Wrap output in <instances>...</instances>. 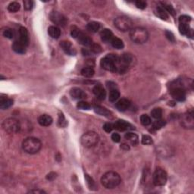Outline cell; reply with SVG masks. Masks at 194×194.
I'll use <instances>...</instances> for the list:
<instances>
[{
	"mask_svg": "<svg viewBox=\"0 0 194 194\" xmlns=\"http://www.w3.org/2000/svg\"><path fill=\"white\" fill-rule=\"evenodd\" d=\"M85 177H86V181H87V185L89 187V189L93 190H96V184H95V182L93 181V180L90 177H89V175H85Z\"/></svg>",
	"mask_w": 194,
	"mask_h": 194,
	"instance_id": "obj_37",
	"label": "cell"
},
{
	"mask_svg": "<svg viewBox=\"0 0 194 194\" xmlns=\"http://www.w3.org/2000/svg\"><path fill=\"white\" fill-rule=\"evenodd\" d=\"M91 51L93 52V53H100V52L102 51V48L101 46H99V45L97 44H92L91 45Z\"/></svg>",
	"mask_w": 194,
	"mask_h": 194,
	"instance_id": "obj_45",
	"label": "cell"
},
{
	"mask_svg": "<svg viewBox=\"0 0 194 194\" xmlns=\"http://www.w3.org/2000/svg\"><path fill=\"white\" fill-rule=\"evenodd\" d=\"M50 20L54 23V24L59 25V26L64 27L67 24L68 20L66 17L62 14L59 13V12H53L49 15Z\"/></svg>",
	"mask_w": 194,
	"mask_h": 194,
	"instance_id": "obj_11",
	"label": "cell"
},
{
	"mask_svg": "<svg viewBox=\"0 0 194 194\" xmlns=\"http://www.w3.org/2000/svg\"><path fill=\"white\" fill-rule=\"evenodd\" d=\"M166 125V121L165 120H161V119H158L157 121H156L152 125V128L154 130H159L161 129V127H163L165 125Z\"/></svg>",
	"mask_w": 194,
	"mask_h": 194,
	"instance_id": "obj_34",
	"label": "cell"
},
{
	"mask_svg": "<svg viewBox=\"0 0 194 194\" xmlns=\"http://www.w3.org/2000/svg\"><path fill=\"white\" fill-rule=\"evenodd\" d=\"M95 71L93 68L87 67L83 68L81 71V74L85 78H92L94 75Z\"/></svg>",
	"mask_w": 194,
	"mask_h": 194,
	"instance_id": "obj_29",
	"label": "cell"
},
{
	"mask_svg": "<svg viewBox=\"0 0 194 194\" xmlns=\"http://www.w3.org/2000/svg\"><path fill=\"white\" fill-rule=\"evenodd\" d=\"M151 115L155 119H161V116H162V110L161 108H155L151 112Z\"/></svg>",
	"mask_w": 194,
	"mask_h": 194,
	"instance_id": "obj_31",
	"label": "cell"
},
{
	"mask_svg": "<svg viewBox=\"0 0 194 194\" xmlns=\"http://www.w3.org/2000/svg\"><path fill=\"white\" fill-rule=\"evenodd\" d=\"M121 178L118 173L115 171H108L102 175L101 183L106 189H114L121 184Z\"/></svg>",
	"mask_w": 194,
	"mask_h": 194,
	"instance_id": "obj_1",
	"label": "cell"
},
{
	"mask_svg": "<svg viewBox=\"0 0 194 194\" xmlns=\"http://www.w3.org/2000/svg\"><path fill=\"white\" fill-rule=\"evenodd\" d=\"M120 96V93L118 89H111L110 93H109V100L110 102H115Z\"/></svg>",
	"mask_w": 194,
	"mask_h": 194,
	"instance_id": "obj_30",
	"label": "cell"
},
{
	"mask_svg": "<svg viewBox=\"0 0 194 194\" xmlns=\"http://www.w3.org/2000/svg\"><path fill=\"white\" fill-rule=\"evenodd\" d=\"M60 46L62 47L63 51L66 54L69 55H75L77 54L76 49L74 48L72 44L69 42V41H62L60 43Z\"/></svg>",
	"mask_w": 194,
	"mask_h": 194,
	"instance_id": "obj_13",
	"label": "cell"
},
{
	"mask_svg": "<svg viewBox=\"0 0 194 194\" xmlns=\"http://www.w3.org/2000/svg\"><path fill=\"white\" fill-rule=\"evenodd\" d=\"M130 37L133 42L138 44H143L148 39L149 33L146 28L142 27H136L130 30Z\"/></svg>",
	"mask_w": 194,
	"mask_h": 194,
	"instance_id": "obj_3",
	"label": "cell"
},
{
	"mask_svg": "<svg viewBox=\"0 0 194 194\" xmlns=\"http://www.w3.org/2000/svg\"><path fill=\"white\" fill-rule=\"evenodd\" d=\"M2 127L5 132L8 134H16L19 132L21 129L20 122L14 118H9L5 119L2 124Z\"/></svg>",
	"mask_w": 194,
	"mask_h": 194,
	"instance_id": "obj_5",
	"label": "cell"
},
{
	"mask_svg": "<svg viewBox=\"0 0 194 194\" xmlns=\"http://www.w3.org/2000/svg\"><path fill=\"white\" fill-rule=\"evenodd\" d=\"M167 179H168V176L165 171L161 168H156L152 176L153 184L157 186H164L166 184Z\"/></svg>",
	"mask_w": 194,
	"mask_h": 194,
	"instance_id": "obj_7",
	"label": "cell"
},
{
	"mask_svg": "<svg viewBox=\"0 0 194 194\" xmlns=\"http://www.w3.org/2000/svg\"><path fill=\"white\" fill-rule=\"evenodd\" d=\"M77 107L79 109H81V110H89L90 109V105L87 102H84V101H81V102H79L77 105Z\"/></svg>",
	"mask_w": 194,
	"mask_h": 194,
	"instance_id": "obj_38",
	"label": "cell"
},
{
	"mask_svg": "<svg viewBox=\"0 0 194 194\" xmlns=\"http://www.w3.org/2000/svg\"><path fill=\"white\" fill-rule=\"evenodd\" d=\"M70 95L72 98L76 99V100H80V99H84L86 97V93L78 87L72 88L70 91Z\"/></svg>",
	"mask_w": 194,
	"mask_h": 194,
	"instance_id": "obj_19",
	"label": "cell"
},
{
	"mask_svg": "<svg viewBox=\"0 0 194 194\" xmlns=\"http://www.w3.org/2000/svg\"><path fill=\"white\" fill-rule=\"evenodd\" d=\"M87 28L89 31L92 32V33H96L98 31L100 28V23L96 22V21H91V22L88 23L87 25Z\"/></svg>",
	"mask_w": 194,
	"mask_h": 194,
	"instance_id": "obj_28",
	"label": "cell"
},
{
	"mask_svg": "<svg viewBox=\"0 0 194 194\" xmlns=\"http://www.w3.org/2000/svg\"><path fill=\"white\" fill-rule=\"evenodd\" d=\"M125 138L128 140L132 145L135 146L138 143V136L136 135L135 134H133V133H127L125 134Z\"/></svg>",
	"mask_w": 194,
	"mask_h": 194,
	"instance_id": "obj_25",
	"label": "cell"
},
{
	"mask_svg": "<svg viewBox=\"0 0 194 194\" xmlns=\"http://www.w3.org/2000/svg\"><path fill=\"white\" fill-rule=\"evenodd\" d=\"M13 105V100L11 99H1L0 101V108L2 109H7Z\"/></svg>",
	"mask_w": 194,
	"mask_h": 194,
	"instance_id": "obj_27",
	"label": "cell"
},
{
	"mask_svg": "<svg viewBox=\"0 0 194 194\" xmlns=\"http://www.w3.org/2000/svg\"><path fill=\"white\" fill-rule=\"evenodd\" d=\"M3 36L8 39H13L15 37V32L11 28H6V29L3 30Z\"/></svg>",
	"mask_w": 194,
	"mask_h": 194,
	"instance_id": "obj_36",
	"label": "cell"
},
{
	"mask_svg": "<svg viewBox=\"0 0 194 194\" xmlns=\"http://www.w3.org/2000/svg\"><path fill=\"white\" fill-rule=\"evenodd\" d=\"M56 177V174L55 173H50L47 175V179L49 180V181H52V180L55 179Z\"/></svg>",
	"mask_w": 194,
	"mask_h": 194,
	"instance_id": "obj_48",
	"label": "cell"
},
{
	"mask_svg": "<svg viewBox=\"0 0 194 194\" xmlns=\"http://www.w3.org/2000/svg\"><path fill=\"white\" fill-rule=\"evenodd\" d=\"M100 64L101 67L103 69L106 70L108 71H111V72H117V64L114 61L112 60L110 57L106 55L102 59L101 62H100Z\"/></svg>",
	"mask_w": 194,
	"mask_h": 194,
	"instance_id": "obj_10",
	"label": "cell"
},
{
	"mask_svg": "<svg viewBox=\"0 0 194 194\" xmlns=\"http://www.w3.org/2000/svg\"><path fill=\"white\" fill-rule=\"evenodd\" d=\"M140 122L143 126H148L151 124L150 117L147 115H142L140 117Z\"/></svg>",
	"mask_w": 194,
	"mask_h": 194,
	"instance_id": "obj_35",
	"label": "cell"
},
{
	"mask_svg": "<svg viewBox=\"0 0 194 194\" xmlns=\"http://www.w3.org/2000/svg\"><path fill=\"white\" fill-rule=\"evenodd\" d=\"M38 123L41 126L48 127L52 125L53 123V118L48 115H41L38 118Z\"/></svg>",
	"mask_w": 194,
	"mask_h": 194,
	"instance_id": "obj_18",
	"label": "cell"
},
{
	"mask_svg": "<svg viewBox=\"0 0 194 194\" xmlns=\"http://www.w3.org/2000/svg\"><path fill=\"white\" fill-rule=\"evenodd\" d=\"M30 193H43L45 192L43 190H30Z\"/></svg>",
	"mask_w": 194,
	"mask_h": 194,
	"instance_id": "obj_50",
	"label": "cell"
},
{
	"mask_svg": "<svg viewBox=\"0 0 194 194\" xmlns=\"http://www.w3.org/2000/svg\"><path fill=\"white\" fill-rule=\"evenodd\" d=\"M71 36L74 38L77 39L80 44L85 46H90L93 44L92 39L89 38L87 35L84 34L78 28H74L71 30Z\"/></svg>",
	"mask_w": 194,
	"mask_h": 194,
	"instance_id": "obj_9",
	"label": "cell"
},
{
	"mask_svg": "<svg viewBox=\"0 0 194 194\" xmlns=\"http://www.w3.org/2000/svg\"><path fill=\"white\" fill-rule=\"evenodd\" d=\"M12 49L16 53L18 54H24L26 53V46L23 45L19 40H16L12 44Z\"/></svg>",
	"mask_w": 194,
	"mask_h": 194,
	"instance_id": "obj_21",
	"label": "cell"
},
{
	"mask_svg": "<svg viewBox=\"0 0 194 194\" xmlns=\"http://www.w3.org/2000/svg\"><path fill=\"white\" fill-rule=\"evenodd\" d=\"M135 5L138 8H140V9H145V8H146L147 4L145 1H143V0H138V1L135 2Z\"/></svg>",
	"mask_w": 194,
	"mask_h": 194,
	"instance_id": "obj_43",
	"label": "cell"
},
{
	"mask_svg": "<svg viewBox=\"0 0 194 194\" xmlns=\"http://www.w3.org/2000/svg\"><path fill=\"white\" fill-rule=\"evenodd\" d=\"M34 6V3L32 0H25L24 1V9L27 11H30Z\"/></svg>",
	"mask_w": 194,
	"mask_h": 194,
	"instance_id": "obj_39",
	"label": "cell"
},
{
	"mask_svg": "<svg viewBox=\"0 0 194 194\" xmlns=\"http://www.w3.org/2000/svg\"><path fill=\"white\" fill-rule=\"evenodd\" d=\"M121 148L124 149V150H128L129 149H130V147H129V146L126 144V143H123V144H121Z\"/></svg>",
	"mask_w": 194,
	"mask_h": 194,
	"instance_id": "obj_49",
	"label": "cell"
},
{
	"mask_svg": "<svg viewBox=\"0 0 194 194\" xmlns=\"http://www.w3.org/2000/svg\"><path fill=\"white\" fill-rule=\"evenodd\" d=\"M100 140V136L96 132L93 131H89V132L85 133L83 134L81 138H80V142L81 144L84 147L87 148H91L96 146Z\"/></svg>",
	"mask_w": 194,
	"mask_h": 194,
	"instance_id": "obj_4",
	"label": "cell"
},
{
	"mask_svg": "<svg viewBox=\"0 0 194 194\" xmlns=\"http://www.w3.org/2000/svg\"><path fill=\"white\" fill-rule=\"evenodd\" d=\"M170 93L171 96L175 100L179 102H183L186 100V90L183 86H180V84L172 85L170 88Z\"/></svg>",
	"mask_w": 194,
	"mask_h": 194,
	"instance_id": "obj_8",
	"label": "cell"
},
{
	"mask_svg": "<svg viewBox=\"0 0 194 194\" xmlns=\"http://www.w3.org/2000/svg\"><path fill=\"white\" fill-rule=\"evenodd\" d=\"M21 5L17 2H12L9 5H8V10L10 12H17L20 10Z\"/></svg>",
	"mask_w": 194,
	"mask_h": 194,
	"instance_id": "obj_32",
	"label": "cell"
},
{
	"mask_svg": "<svg viewBox=\"0 0 194 194\" xmlns=\"http://www.w3.org/2000/svg\"><path fill=\"white\" fill-rule=\"evenodd\" d=\"M59 126L62 127H64L67 125V121H66L65 118H64V116L62 112L59 113Z\"/></svg>",
	"mask_w": 194,
	"mask_h": 194,
	"instance_id": "obj_40",
	"label": "cell"
},
{
	"mask_svg": "<svg viewBox=\"0 0 194 194\" xmlns=\"http://www.w3.org/2000/svg\"><path fill=\"white\" fill-rule=\"evenodd\" d=\"M182 124L185 127L187 128H193L194 125V119L193 112H187L184 115V118L182 120Z\"/></svg>",
	"mask_w": 194,
	"mask_h": 194,
	"instance_id": "obj_15",
	"label": "cell"
},
{
	"mask_svg": "<svg viewBox=\"0 0 194 194\" xmlns=\"http://www.w3.org/2000/svg\"><path fill=\"white\" fill-rule=\"evenodd\" d=\"M48 33L53 39H59L61 35V30L58 27L50 26L48 29Z\"/></svg>",
	"mask_w": 194,
	"mask_h": 194,
	"instance_id": "obj_23",
	"label": "cell"
},
{
	"mask_svg": "<svg viewBox=\"0 0 194 194\" xmlns=\"http://www.w3.org/2000/svg\"><path fill=\"white\" fill-rule=\"evenodd\" d=\"M93 93L100 100H104L106 97V92L105 89L100 85L95 86L93 89Z\"/></svg>",
	"mask_w": 194,
	"mask_h": 194,
	"instance_id": "obj_16",
	"label": "cell"
},
{
	"mask_svg": "<svg viewBox=\"0 0 194 194\" xmlns=\"http://www.w3.org/2000/svg\"><path fill=\"white\" fill-rule=\"evenodd\" d=\"M113 128H114V126H113L111 123H105V125H103L104 130L107 133H110L111 131L113 130Z\"/></svg>",
	"mask_w": 194,
	"mask_h": 194,
	"instance_id": "obj_46",
	"label": "cell"
},
{
	"mask_svg": "<svg viewBox=\"0 0 194 194\" xmlns=\"http://www.w3.org/2000/svg\"><path fill=\"white\" fill-rule=\"evenodd\" d=\"M115 106L118 111L120 112H125L127 109H128L130 106V100L127 99L123 98L120 100L119 101L116 103Z\"/></svg>",
	"mask_w": 194,
	"mask_h": 194,
	"instance_id": "obj_17",
	"label": "cell"
},
{
	"mask_svg": "<svg viewBox=\"0 0 194 194\" xmlns=\"http://www.w3.org/2000/svg\"><path fill=\"white\" fill-rule=\"evenodd\" d=\"M165 37H167V39H168V40H170L171 42L172 43H175V36H174V34L171 33V31H168V30H166L165 31Z\"/></svg>",
	"mask_w": 194,
	"mask_h": 194,
	"instance_id": "obj_44",
	"label": "cell"
},
{
	"mask_svg": "<svg viewBox=\"0 0 194 194\" xmlns=\"http://www.w3.org/2000/svg\"><path fill=\"white\" fill-rule=\"evenodd\" d=\"M95 112L97 113L98 115L101 116H105V117H109L111 115V112L105 108L102 107V106H96L94 108Z\"/></svg>",
	"mask_w": 194,
	"mask_h": 194,
	"instance_id": "obj_26",
	"label": "cell"
},
{
	"mask_svg": "<svg viewBox=\"0 0 194 194\" xmlns=\"http://www.w3.org/2000/svg\"><path fill=\"white\" fill-rule=\"evenodd\" d=\"M161 6L165 8V10L168 12V14L169 13L170 15H171L173 16L175 15V14H176L175 10L171 5L168 4V3H161Z\"/></svg>",
	"mask_w": 194,
	"mask_h": 194,
	"instance_id": "obj_33",
	"label": "cell"
},
{
	"mask_svg": "<svg viewBox=\"0 0 194 194\" xmlns=\"http://www.w3.org/2000/svg\"><path fill=\"white\" fill-rule=\"evenodd\" d=\"M22 148L27 153L36 154L42 148V143L38 138L30 136L23 141Z\"/></svg>",
	"mask_w": 194,
	"mask_h": 194,
	"instance_id": "obj_2",
	"label": "cell"
},
{
	"mask_svg": "<svg viewBox=\"0 0 194 194\" xmlns=\"http://www.w3.org/2000/svg\"><path fill=\"white\" fill-rule=\"evenodd\" d=\"M19 41L26 47L29 45V34L24 27H21L19 29Z\"/></svg>",
	"mask_w": 194,
	"mask_h": 194,
	"instance_id": "obj_14",
	"label": "cell"
},
{
	"mask_svg": "<svg viewBox=\"0 0 194 194\" xmlns=\"http://www.w3.org/2000/svg\"><path fill=\"white\" fill-rule=\"evenodd\" d=\"M112 140L115 143H119L121 141V136L117 133H114L112 135Z\"/></svg>",
	"mask_w": 194,
	"mask_h": 194,
	"instance_id": "obj_47",
	"label": "cell"
},
{
	"mask_svg": "<svg viewBox=\"0 0 194 194\" xmlns=\"http://www.w3.org/2000/svg\"><path fill=\"white\" fill-rule=\"evenodd\" d=\"M100 37L102 41L105 43H111L112 39L114 37L113 33L109 29H104L102 30L101 33H100Z\"/></svg>",
	"mask_w": 194,
	"mask_h": 194,
	"instance_id": "obj_20",
	"label": "cell"
},
{
	"mask_svg": "<svg viewBox=\"0 0 194 194\" xmlns=\"http://www.w3.org/2000/svg\"><path fill=\"white\" fill-rule=\"evenodd\" d=\"M113 126H114V128L119 131H125L133 129L132 125L125 120H118Z\"/></svg>",
	"mask_w": 194,
	"mask_h": 194,
	"instance_id": "obj_12",
	"label": "cell"
},
{
	"mask_svg": "<svg viewBox=\"0 0 194 194\" xmlns=\"http://www.w3.org/2000/svg\"><path fill=\"white\" fill-rule=\"evenodd\" d=\"M155 14L159 18L165 20V21H167V20L168 19V18H169L168 12L165 10V8H163L161 5L156 7L155 10Z\"/></svg>",
	"mask_w": 194,
	"mask_h": 194,
	"instance_id": "obj_22",
	"label": "cell"
},
{
	"mask_svg": "<svg viewBox=\"0 0 194 194\" xmlns=\"http://www.w3.org/2000/svg\"><path fill=\"white\" fill-rule=\"evenodd\" d=\"M152 143H153V142H152V137H150V136L148 135L143 136V137H142V143H143V145H151Z\"/></svg>",
	"mask_w": 194,
	"mask_h": 194,
	"instance_id": "obj_41",
	"label": "cell"
},
{
	"mask_svg": "<svg viewBox=\"0 0 194 194\" xmlns=\"http://www.w3.org/2000/svg\"><path fill=\"white\" fill-rule=\"evenodd\" d=\"M114 24L116 28L123 32L130 30L134 26L132 20L126 16H120L116 18L114 21Z\"/></svg>",
	"mask_w": 194,
	"mask_h": 194,
	"instance_id": "obj_6",
	"label": "cell"
},
{
	"mask_svg": "<svg viewBox=\"0 0 194 194\" xmlns=\"http://www.w3.org/2000/svg\"><path fill=\"white\" fill-rule=\"evenodd\" d=\"M191 18L187 15H182L179 18V24H189Z\"/></svg>",
	"mask_w": 194,
	"mask_h": 194,
	"instance_id": "obj_42",
	"label": "cell"
},
{
	"mask_svg": "<svg viewBox=\"0 0 194 194\" xmlns=\"http://www.w3.org/2000/svg\"><path fill=\"white\" fill-rule=\"evenodd\" d=\"M111 44H112L113 47L116 48V49H122V48H124V46H125L123 41H122L121 39L118 38V37H113L112 41H111Z\"/></svg>",
	"mask_w": 194,
	"mask_h": 194,
	"instance_id": "obj_24",
	"label": "cell"
}]
</instances>
